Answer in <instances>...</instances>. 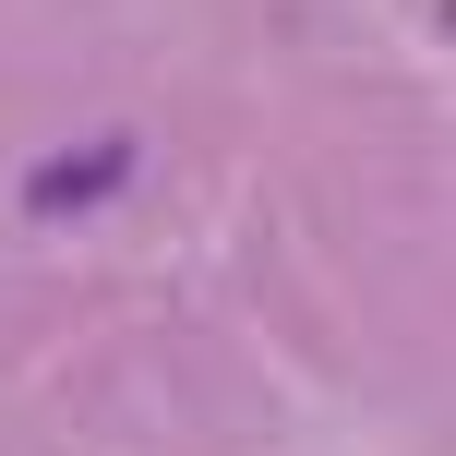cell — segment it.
Here are the masks:
<instances>
[{
  "label": "cell",
  "instance_id": "cell-1",
  "mask_svg": "<svg viewBox=\"0 0 456 456\" xmlns=\"http://www.w3.org/2000/svg\"><path fill=\"white\" fill-rule=\"evenodd\" d=\"M120 168H133L120 144H85V157H61V168L37 181V205H85V192H109V181H120Z\"/></svg>",
  "mask_w": 456,
  "mask_h": 456
}]
</instances>
